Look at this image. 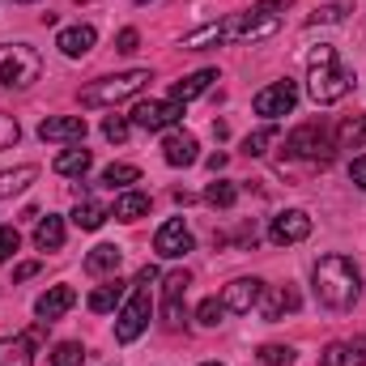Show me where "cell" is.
<instances>
[{
    "mask_svg": "<svg viewBox=\"0 0 366 366\" xmlns=\"http://www.w3.org/2000/svg\"><path fill=\"white\" fill-rule=\"evenodd\" d=\"M107 217H111V213H107V204H98V200H77V209H73V226H77V230H98Z\"/></svg>",
    "mask_w": 366,
    "mask_h": 366,
    "instance_id": "28",
    "label": "cell"
},
{
    "mask_svg": "<svg viewBox=\"0 0 366 366\" xmlns=\"http://www.w3.org/2000/svg\"><path fill=\"white\" fill-rule=\"evenodd\" d=\"M196 247V239H192V230L183 226V217H171V222H162L158 226V234H154V252L158 256H167V260H179Z\"/></svg>",
    "mask_w": 366,
    "mask_h": 366,
    "instance_id": "11",
    "label": "cell"
},
{
    "mask_svg": "<svg viewBox=\"0 0 366 366\" xmlns=\"http://www.w3.org/2000/svg\"><path fill=\"white\" fill-rule=\"evenodd\" d=\"M222 43H247V13H230L222 21H209V26L183 34V51H204V47H222Z\"/></svg>",
    "mask_w": 366,
    "mask_h": 366,
    "instance_id": "5",
    "label": "cell"
},
{
    "mask_svg": "<svg viewBox=\"0 0 366 366\" xmlns=\"http://www.w3.org/2000/svg\"><path fill=\"white\" fill-rule=\"evenodd\" d=\"M34 179H39V167H13V171H0V200L26 192Z\"/></svg>",
    "mask_w": 366,
    "mask_h": 366,
    "instance_id": "27",
    "label": "cell"
},
{
    "mask_svg": "<svg viewBox=\"0 0 366 366\" xmlns=\"http://www.w3.org/2000/svg\"><path fill=\"white\" fill-rule=\"evenodd\" d=\"M137 43H141V34L128 26V30H119V39H115V51H124V56H128V51H137Z\"/></svg>",
    "mask_w": 366,
    "mask_h": 366,
    "instance_id": "40",
    "label": "cell"
},
{
    "mask_svg": "<svg viewBox=\"0 0 366 366\" xmlns=\"http://www.w3.org/2000/svg\"><path fill=\"white\" fill-rule=\"evenodd\" d=\"M285 154L290 158H328L332 154V141H328V128L324 124H302L285 137Z\"/></svg>",
    "mask_w": 366,
    "mask_h": 366,
    "instance_id": "8",
    "label": "cell"
},
{
    "mask_svg": "<svg viewBox=\"0 0 366 366\" xmlns=\"http://www.w3.org/2000/svg\"><path fill=\"white\" fill-rule=\"evenodd\" d=\"M358 294H362V273H358V264L350 256H324L315 264V298H320V307L341 315V311H350L358 302Z\"/></svg>",
    "mask_w": 366,
    "mask_h": 366,
    "instance_id": "1",
    "label": "cell"
},
{
    "mask_svg": "<svg viewBox=\"0 0 366 366\" xmlns=\"http://www.w3.org/2000/svg\"><path fill=\"white\" fill-rule=\"evenodd\" d=\"M200 366H222V362H200Z\"/></svg>",
    "mask_w": 366,
    "mask_h": 366,
    "instance_id": "45",
    "label": "cell"
},
{
    "mask_svg": "<svg viewBox=\"0 0 366 366\" xmlns=\"http://www.w3.org/2000/svg\"><path fill=\"white\" fill-rule=\"evenodd\" d=\"M145 213H149V196H145V192H132V187H128V192L115 196V217H119V222H137V217H145Z\"/></svg>",
    "mask_w": 366,
    "mask_h": 366,
    "instance_id": "26",
    "label": "cell"
},
{
    "mask_svg": "<svg viewBox=\"0 0 366 366\" xmlns=\"http://www.w3.org/2000/svg\"><path fill=\"white\" fill-rule=\"evenodd\" d=\"M17 137H21V128H17V119H13V115H0V149H9V145H17Z\"/></svg>",
    "mask_w": 366,
    "mask_h": 366,
    "instance_id": "39",
    "label": "cell"
},
{
    "mask_svg": "<svg viewBox=\"0 0 366 366\" xmlns=\"http://www.w3.org/2000/svg\"><path fill=\"white\" fill-rule=\"evenodd\" d=\"M350 9H354V0H332V4H324V9L311 13V26H320V21H341Z\"/></svg>",
    "mask_w": 366,
    "mask_h": 366,
    "instance_id": "36",
    "label": "cell"
},
{
    "mask_svg": "<svg viewBox=\"0 0 366 366\" xmlns=\"http://www.w3.org/2000/svg\"><path fill=\"white\" fill-rule=\"evenodd\" d=\"M43 77V56L30 43H4L0 47V86L4 90H26Z\"/></svg>",
    "mask_w": 366,
    "mask_h": 366,
    "instance_id": "3",
    "label": "cell"
},
{
    "mask_svg": "<svg viewBox=\"0 0 366 366\" xmlns=\"http://www.w3.org/2000/svg\"><path fill=\"white\" fill-rule=\"evenodd\" d=\"M226 315H230V311H226V302H222L217 294H213V298H204V302L196 307V320H200L204 328H217V324H222Z\"/></svg>",
    "mask_w": 366,
    "mask_h": 366,
    "instance_id": "32",
    "label": "cell"
},
{
    "mask_svg": "<svg viewBox=\"0 0 366 366\" xmlns=\"http://www.w3.org/2000/svg\"><path fill=\"white\" fill-rule=\"evenodd\" d=\"M132 4H145V0H132Z\"/></svg>",
    "mask_w": 366,
    "mask_h": 366,
    "instance_id": "46",
    "label": "cell"
},
{
    "mask_svg": "<svg viewBox=\"0 0 366 366\" xmlns=\"http://www.w3.org/2000/svg\"><path fill=\"white\" fill-rule=\"evenodd\" d=\"M124 290H128V285H124L119 277H115V281H107V285H98V290L90 294V311H94V315H107V311H115V307L124 302Z\"/></svg>",
    "mask_w": 366,
    "mask_h": 366,
    "instance_id": "25",
    "label": "cell"
},
{
    "mask_svg": "<svg viewBox=\"0 0 366 366\" xmlns=\"http://www.w3.org/2000/svg\"><path fill=\"white\" fill-rule=\"evenodd\" d=\"M187 285H192V277L183 273H167L162 281V324L167 328H179L183 324V294H187Z\"/></svg>",
    "mask_w": 366,
    "mask_h": 366,
    "instance_id": "13",
    "label": "cell"
},
{
    "mask_svg": "<svg viewBox=\"0 0 366 366\" xmlns=\"http://www.w3.org/2000/svg\"><path fill=\"white\" fill-rule=\"evenodd\" d=\"M119 264H124V252L115 243H98L86 256V273L90 277H111V273H119Z\"/></svg>",
    "mask_w": 366,
    "mask_h": 366,
    "instance_id": "21",
    "label": "cell"
},
{
    "mask_svg": "<svg viewBox=\"0 0 366 366\" xmlns=\"http://www.w3.org/2000/svg\"><path fill=\"white\" fill-rule=\"evenodd\" d=\"M90 167H94V154H90V149H64V154L51 162V171H56V175H64V179H81Z\"/></svg>",
    "mask_w": 366,
    "mask_h": 366,
    "instance_id": "24",
    "label": "cell"
},
{
    "mask_svg": "<svg viewBox=\"0 0 366 366\" xmlns=\"http://www.w3.org/2000/svg\"><path fill=\"white\" fill-rule=\"evenodd\" d=\"M260 294H264V281H260V277H239V281L226 285L222 302H226L230 315H247L252 307H260Z\"/></svg>",
    "mask_w": 366,
    "mask_h": 366,
    "instance_id": "12",
    "label": "cell"
},
{
    "mask_svg": "<svg viewBox=\"0 0 366 366\" xmlns=\"http://www.w3.org/2000/svg\"><path fill=\"white\" fill-rule=\"evenodd\" d=\"M17 247H21V234H17L13 226H0V264H4Z\"/></svg>",
    "mask_w": 366,
    "mask_h": 366,
    "instance_id": "38",
    "label": "cell"
},
{
    "mask_svg": "<svg viewBox=\"0 0 366 366\" xmlns=\"http://www.w3.org/2000/svg\"><path fill=\"white\" fill-rule=\"evenodd\" d=\"M256 115H264V119H281V115H290L294 107H298V86L294 81H273V86H264V90L256 94Z\"/></svg>",
    "mask_w": 366,
    "mask_h": 366,
    "instance_id": "9",
    "label": "cell"
},
{
    "mask_svg": "<svg viewBox=\"0 0 366 366\" xmlns=\"http://www.w3.org/2000/svg\"><path fill=\"white\" fill-rule=\"evenodd\" d=\"M213 81H217V69H200V73H192V77H183V81H175V86H171V98L187 107L192 98H200V94L209 90Z\"/></svg>",
    "mask_w": 366,
    "mask_h": 366,
    "instance_id": "22",
    "label": "cell"
},
{
    "mask_svg": "<svg viewBox=\"0 0 366 366\" xmlns=\"http://www.w3.org/2000/svg\"><path fill=\"white\" fill-rule=\"evenodd\" d=\"M102 183L115 192V187H132V183H141V167H132V162H111L107 171H102Z\"/></svg>",
    "mask_w": 366,
    "mask_h": 366,
    "instance_id": "30",
    "label": "cell"
},
{
    "mask_svg": "<svg viewBox=\"0 0 366 366\" xmlns=\"http://www.w3.org/2000/svg\"><path fill=\"white\" fill-rule=\"evenodd\" d=\"M179 119H183V102H175V98H145V102L132 107V124L145 128V132H167Z\"/></svg>",
    "mask_w": 366,
    "mask_h": 366,
    "instance_id": "7",
    "label": "cell"
},
{
    "mask_svg": "<svg viewBox=\"0 0 366 366\" xmlns=\"http://www.w3.org/2000/svg\"><path fill=\"white\" fill-rule=\"evenodd\" d=\"M128 132H132V124H128L124 115H107V119H102V137H107V141L124 145V141H128Z\"/></svg>",
    "mask_w": 366,
    "mask_h": 366,
    "instance_id": "37",
    "label": "cell"
},
{
    "mask_svg": "<svg viewBox=\"0 0 366 366\" xmlns=\"http://www.w3.org/2000/svg\"><path fill=\"white\" fill-rule=\"evenodd\" d=\"M73 302H77V290H73V285H51V290L34 302V315H39V324H51V320H60Z\"/></svg>",
    "mask_w": 366,
    "mask_h": 366,
    "instance_id": "16",
    "label": "cell"
},
{
    "mask_svg": "<svg viewBox=\"0 0 366 366\" xmlns=\"http://www.w3.org/2000/svg\"><path fill=\"white\" fill-rule=\"evenodd\" d=\"M350 183H354V187H362V192H366V154H358V158L350 162Z\"/></svg>",
    "mask_w": 366,
    "mask_h": 366,
    "instance_id": "41",
    "label": "cell"
},
{
    "mask_svg": "<svg viewBox=\"0 0 366 366\" xmlns=\"http://www.w3.org/2000/svg\"><path fill=\"white\" fill-rule=\"evenodd\" d=\"M234 200H239V187L230 179H213L204 187V204H213V209H230Z\"/></svg>",
    "mask_w": 366,
    "mask_h": 366,
    "instance_id": "31",
    "label": "cell"
},
{
    "mask_svg": "<svg viewBox=\"0 0 366 366\" xmlns=\"http://www.w3.org/2000/svg\"><path fill=\"white\" fill-rule=\"evenodd\" d=\"M256 358H260L264 366H294L298 354H294L290 345H260V350H256Z\"/></svg>",
    "mask_w": 366,
    "mask_h": 366,
    "instance_id": "34",
    "label": "cell"
},
{
    "mask_svg": "<svg viewBox=\"0 0 366 366\" xmlns=\"http://www.w3.org/2000/svg\"><path fill=\"white\" fill-rule=\"evenodd\" d=\"M86 115H47L39 124V137L43 141H86Z\"/></svg>",
    "mask_w": 366,
    "mask_h": 366,
    "instance_id": "14",
    "label": "cell"
},
{
    "mask_svg": "<svg viewBox=\"0 0 366 366\" xmlns=\"http://www.w3.org/2000/svg\"><path fill=\"white\" fill-rule=\"evenodd\" d=\"M307 234H311V217L302 209H285V213H277L269 222V243H277V247H294Z\"/></svg>",
    "mask_w": 366,
    "mask_h": 366,
    "instance_id": "10",
    "label": "cell"
},
{
    "mask_svg": "<svg viewBox=\"0 0 366 366\" xmlns=\"http://www.w3.org/2000/svg\"><path fill=\"white\" fill-rule=\"evenodd\" d=\"M81 362H86V350L77 341H60L51 350V366H81Z\"/></svg>",
    "mask_w": 366,
    "mask_h": 366,
    "instance_id": "33",
    "label": "cell"
},
{
    "mask_svg": "<svg viewBox=\"0 0 366 366\" xmlns=\"http://www.w3.org/2000/svg\"><path fill=\"white\" fill-rule=\"evenodd\" d=\"M324 366H366V337L358 341H332L324 354H320Z\"/></svg>",
    "mask_w": 366,
    "mask_h": 366,
    "instance_id": "18",
    "label": "cell"
},
{
    "mask_svg": "<svg viewBox=\"0 0 366 366\" xmlns=\"http://www.w3.org/2000/svg\"><path fill=\"white\" fill-rule=\"evenodd\" d=\"M337 149H366V115H354L337 128Z\"/></svg>",
    "mask_w": 366,
    "mask_h": 366,
    "instance_id": "29",
    "label": "cell"
},
{
    "mask_svg": "<svg viewBox=\"0 0 366 366\" xmlns=\"http://www.w3.org/2000/svg\"><path fill=\"white\" fill-rule=\"evenodd\" d=\"M307 69H311V77H307V94L320 102V107H332V102H341L345 94L354 90V73L337 60V47H315L311 56H307Z\"/></svg>",
    "mask_w": 366,
    "mask_h": 366,
    "instance_id": "2",
    "label": "cell"
},
{
    "mask_svg": "<svg viewBox=\"0 0 366 366\" xmlns=\"http://www.w3.org/2000/svg\"><path fill=\"white\" fill-rule=\"evenodd\" d=\"M34 273H39V264H34V260H30V264H17V269H13V281H30Z\"/></svg>",
    "mask_w": 366,
    "mask_h": 366,
    "instance_id": "42",
    "label": "cell"
},
{
    "mask_svg": "<svg viewBox=\"0 0 366 366\" xmlns=\"http://www.w3.org/2000/svg\"><path fill=\"white\" fill-rule=\"evenodd\" d=\"M149 281H158V269H154V264H145V269L137 273V285H149Z\"/></svg>",
    "mask_w": 366,
    "mask_h": 366,
    "instance_id": "43",
    "label": "cell"
},
{
    "mask_svg": "<svg viewBox=\"0 0 366 366\" xmlns=\"http://www.w3.org/2000/svg\"><path fill=\"white\" fill-rule=\"evenodd\" d=\"M277 141V128L269 124V128H260V132H252L247 141H243V149L252 154V158H260V154H269V145Z\"/></svg>",
    "mask_w": 366,
    "mask_h": 366,
    "instance_id": "35",
    "label": "cell"
},
{
    "mask_svg": "<svg viewBox=\"0 0 366 366\" xmlns=\"http://www.w3.org/2000/svg\"><path fill=\"white\" fill-rule=\"evenodd\" d=\"M149 315H154L149 285H137V290L128 294V302L119 307V315H115V341H119V345H132V341L149 328Z\"/></svg>",
    "mask_w": 366,
    "mask_h": 366,
    "instance_id": "6",
    "label": "cell"
},
{
    "mask_svg": "<svg viewBox=\"0 0 366 366\" xmlns=\"http://www.w3.org/2000/svg\"><path fill=\"white\" fill-rule=\"evenodd\" d=\"M34 247H39V252H60V247H64V217L47 213V217L34 226Z\"/></svg>",
    "mask_w": 366,
    "mask_h": 366,
    "instance_id": "23",
    "label": "cell"
},
{
    "mask_svg": "<svg viewBox=\"0 0 366 366\" xmlns=\"http://www.w3.org/2000/svg\"><path fill=\"white\" fill-rule=\"evenodd\" d=\"M149 69H132V73H115V77H102V81H90L81 90V107H115L132 94H141L149 86Z\"/></svg>",
    "mask_w": 366,
    "mask_h": 366,
    "instance_id": "4",
    "label": "cell"
},
{
    "mask_svg": "<svg viewBox=\"0 0 366 366\" xmlns=\"http://www.w3.org/2000/svg\"><path fill=\"white\" fill-rule=\"evenodd\" d=\"M94 43H98V30H94V26H69V30H60V39H56V47H60L69 60L90 56Z\"/></svg>",
    "mask_w": 366,
    "mask_h": 366,
    "instance_id": "17",
    "label": "cell"
},
{
    "mask_svg": "<svg viewBox=\"0 0 366 366\" xmlns=\"http://www.w3.org/2000/svg\"><path fill=\"white\" fill-rule=\"evenodd\" d=\"M285 311H298V290H290V285H264V294H260V315L264 320H281Z\"/></svg>",
    "mask_w": 366,
    "mask_h": 366,
    "instance_id": "19",
    "label": "cell"
},
{
    "mask_svg": "<svg viewBox=\"0 0 366 366\" xmlns=\"http://www.w3.org/2000/svg\"><path fill=\"white\" fill-rule=\"evenodd\" d=\"M34 345H39V328L17 332V337H0V366H30L34 362Z\"/></svg>",
    "mask_w": 366,
    "mask_h": 366,
    "instance_id": "15",
    "label": "cell"
},
{
    "mask_svg": "<svg viewBox=\"0 0 366 366\" xmlns=\"http://www.w3.org/2000/svg\"><path fill=\"white\" fill-rule=\"evenodd\" d=\"M162 158L171 162V167H192L200 154H196V137L192 132H171L167 141H162Z\"/></svg>",
    "mask_w": 366,
    "mask_h": 366,
    "instance_id": "20",
    "label": "cell"
},
{
    "mask_svg": "<svg viewBox=\"0 0 366 366\" xmlns=\"http://www.w3.org/2000/svg\"><path fill=\"white\" fill-rule=\"evenodd\" d=\"M13 4H34V0H13Z\"/></svg>",
    "mask_w": 366,
    "mask_h": 366,
    "instance_id": "44",
    "label": "cell"
}]
</instances>
